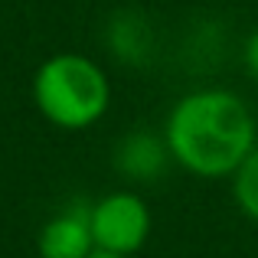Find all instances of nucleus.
Listing matches in <instances>:
<instances>
[{"instance_id":"f257e3e1","label":"nucleus","mask_w":258,"mask_h":258,"mask_svg":"<svg viewBox=\"0 0 258 258\" xmlns=\"http://www.w3.org/2000/svg\"><path fill=\"white\" fill-rule=\"evenodd\" d=\"M167 147L186 170L226 176L255 151V121L232 92H193L170 111Z\"/></svg>"},{"instance_id":"f03ea898","label":"nucleus","mask_w":258,"mask_h":258,"mask_svg":"<svg viewBox=\"0 0 258 258\" xmlns=\"http://www.w3.org/2000/svg\"><path fill=\"white\" fill-rule=\"evenodd\" d=\"M111 88L92 59L79 52H59L46 59L33 79V101L46 121L59 127H88L105 114Z\"/></svg>"},{"instance_id":"7ed1b4c3","label":"nucleus","mask_w":258,"mask_h":258,"mask_svg":"<svg viewBox=\"0 0 258 258\" xmlns=\"http://www.w3.org/2000/svg\"><path fill=\"white\" fill-rule=\"evenodd\" d=\"M151 232V213L134 193H111L92 206V239L98 252L131 255Z\"/></svg>"},{"instance_id":"20e7f679","label":"nucleus","mask_w":258,"mask_h":258,"mask_svg":"<svg viewBox=\"0 0 258 258\" xmlns=\"http://www.w3.org/2000/svg\"><path fill=\"white\" fill-rule=\"evenodd\" d=\"M95 252L92 239V209L72 206L49 219L39 232V255L43 258H88Z\"/></svg>"},{"instance_id":"39448f33","label":"nucleus","mask_w":258,"mask_h":258,"mask_svg":"<svg viewBox=\"0 0 258 258\" xmlns=\"http://www.w3.org/2000/svg\"><path fill=\"white\" fill-rule=\"evenodd\" d=\"M167 151L170 147L160 138H154L147 131H138V134H127L121 141L114 164H118L121 173L131 176V180H154V176H160V170L167 164Z\"/></svg>"},{"instance_id":"423d86ee","label":"nucleus","mask_w":258,"mask_h":258,"mask_svg":"<svg viewBox=\"0 0 258 258\" xmlns=\"http://www.w3.org/2000/svg\"><path fill=\"white\" fill-rule=\"evenodd\" d=\"M235 200L252 219H258V147L235 170Z\"/></svg>"},{"instance_id":"0eeeda50","label":"nucleus","mask_w":258,"mask_h":258,"mask_svg":"<svg viewBox=\"0 0 258 258\" xmlns=\"http://www.w3.org/2000/svg\"><path fill=\"white\" fill-rule=\"evenodd\" d=\"M111 43H114V52L127 62H138L141 52L147 49V33H138L134 30V20L131 17H118L114 23V33H111Z\"/></svg>"},{"instance_id":"6e6552de","label":"nucleus","mask_w":258,"mask_h":258,"mask_svg":"<svg viewBox=\"0 0 258 258\" xmlns=\"http://www.w3.org/2000/svg\"><path fill=\"white\" fill-rule=\"evenodd\" d=\"M242 59H245V69L248 76L258 79V30L252 33V36L245 39V52H242Z\"/></svg>"},{"instance_id":"1a4fd4ad","label":"nucleus","mask_w":258,"mask_h":258,"mask_svg":"<svg viewBox=\"0 0 258 258\" xmlns=\"http://www.w3.org/2000/svg\"><path fill=\"white\" fill-rule=\"evenodd\" d=\"M88 258H127V255H111V252H98V248H95Z\"/></svg>"}]
</instances>
